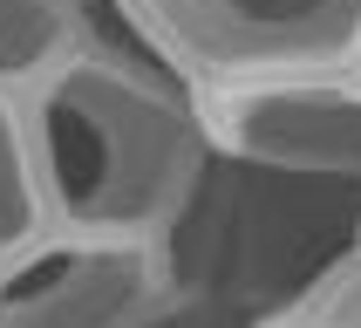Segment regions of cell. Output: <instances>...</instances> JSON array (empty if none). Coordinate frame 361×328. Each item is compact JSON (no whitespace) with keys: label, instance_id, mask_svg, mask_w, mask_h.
I'll return each mask as SVG.
<instances>
[{"label":"cell","instance_id":"obj_9","mask_svg":"<svg viewBox=\"0 0 361 328\" xmlns=\"http://www.w3.org/2000/svg\"><path fill=\"white\" fill-rule=\"evenodd\" d=\"M150 328H259V315H245V308L219 301V294H198V287H178V301Z\"/></svg>","mask_w":361,"mask_h":328},{"label":"cell","instance_id":"obj_7","mask_svg":"<svg viewBox=\"0 0 361 328\" xmlns=\"http://www.w3.org/2000/svg\"><path fill=\"white\" fill-rule=\"evenodd\" d=\"M41 226H48V205H41V178H35L27 117H20V96L0 89V260L20 253Z\"/></svg>","mask_w":361,"mask_h":328},{"label":"cell","instance_id":"obj_10","mask_svg":"<svg viewBox=\"0 0 361 328\" xmlns=\"http://www.w3.org/2000/svg\"><path fill=\"white\" fill-rule=\"evenodd\" d=\"M259 328H307V322H300V315H293V308H286V315H266Z\"/></svg>","mask_w":361,"mask_h":328},{"label":"cell","instance_id":"obj_1","mask_svg":"<svg viewBox=\"0 0 361 328\" xmlns=\"http://www.w3.org/2000/svg\"><path fill=\"white\" fill-rule=\"evenodd\" d=\"M20 117L48 226L68 233L171 240L219 158L204 96L109 14H96L35 89H20Z\"/></svg>","mask_w":361,"mask_h":328},{"label":"cell","instance_id":"obj_8","mask_svg":"<svg viewBox=\"0 0 361 328\" xmlns=\"http://www.w3.org/2000/svg\"><path fill=\"white\" fill-rule=\"evenodd\" d=\"M293 315H300L307 328H361V246L307 287V301L293 308Z\"/></svg>","mask_w":361,"mask_h":328},{"label":"cell","instance_id":"obj_4","mask_svg":"<svg viewBox=\"0 0 361 328\" xmlns=\"http://www.w3.org/2000/svg\"><path fill=\"white\" fill-rule=\"evenodd\" d=\"M178 301L171 240L41 226L0 260V328H150Z\"/></svg>","mask_w":361,"mask_h":328},{"label":"cell","instance_id":"obj_6","mask_svg":"<svg viewBox=\"0 0 361 328\" xmlns=\"http://www.w3.org/2000/svg\"><path fill=\"white\" fill-rule=\"evenodd\" d=\"M102 0H0V89L20 96L96 28Z\"/></svg>","mask_w":361,"mask_h":328},{"label":"cell","instance_id":"obj_5","mask_svg":"<svg viewBox=\"0 0 361 328\" xmlns=\"http://www.w3.org/2000/svg\"><path fill=\"white\" fill-rule=\"evenodd\" d=\"M212 151L266 171L361 184V62L259 76L204 96Z\"/></svg>","mask_w":361,"mask_h":328},{"label":"cell","instance_id":"obj_2","mask_svg":"<svg viewBox=\"0 0 361 328\" xmlns=\"http://www.w3.org/2000/svg\"><path fill=\"white\" fill-rule=\"evenodd\" d=\"M361 246V184L212 158L198 199L171 226L178 287L219 294L245 315H286L334 260Z\"/></svg>","mask_w":361,"mask_h":328},{"label":"cell","instance_id":"obj_3","mask_svg":"<svg viewBox=\"0 0 361 328\" xmlns=\"http://www.w3.org/2000/svg\"><path fill=\"white\" fill-rule=\"evenodd\" d=\"M198 96L259 76L361 62V0H102Z\"/></svg>","mask_w":361,"mask_h":328}]
</instances>
